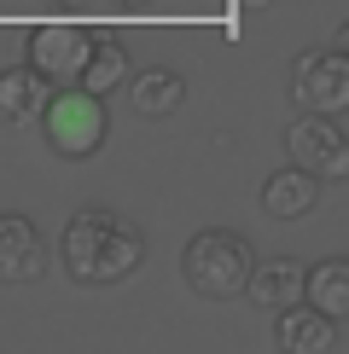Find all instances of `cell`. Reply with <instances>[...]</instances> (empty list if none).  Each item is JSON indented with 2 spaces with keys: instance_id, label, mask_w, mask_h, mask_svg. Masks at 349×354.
<instances>
[{
  "instance_id": "cell-1",
  "label": "cell",
  "mask_w": 349,
  "mask_h": 354,
  "mask_svg": "<svg viewBox=\"0 0 349 354\" xmlns=\"http://www.w3.org/2000/svg\"><path fill=\"white\" fill-rule=\"evenodd\" d=\"M58 261L76 285H123V279L140 273L145 261V232L140 221H128L123 209H105V203H87L64 221L58 232Z\"/></svg>"
},
{
  "instance_id": "cell-2",
  "label": "cell",
  "mask_w": 349,
  "mask_h": 354,
  "mask_svg": "<svg viewBox=\"0 0 349 354\" xmlns=\"http://www.w3.org/2000/svg\"><path fill=\"white\" fill-rule=\"evenodd\" d=\"M251 261H256L251 239L233 232V227H204V232H193L186 250H181V273H186V285H193L204 302H233V297H244Z\"/></svg>"
},
{
  "instance_id": "cell-3",
  "label": "cell",
  "mask_w": 349,
  "mask_h": 354,
  "mask_svg": "<svg viewBox=\"0 0 349 354\" xmlns=\"http://www.w3.org/2000/svg\"><path fill=\"white\" fill-rule=\"evenodd\" d=\"M41 134H47L53 157H70V163H87V157L105 145L111 134V111H105V93H87L82 82H64L47 93L41 105Z\"/></svg>"
},
{
  "instance_id": "cell-4",
  "label": "cell",
  "mask_w": 349,
  "mask_h": 354,
  "mask_svg": "<svg viewBox=\"0 0 349 354\" xmlns=\"http://www.w3.org/2000/svg\"><path fill=\"white\" fill-rule=\"evenodd\" d=\"M291 105L343 116L349 111V53L343 47H314L291 64Z\"/></svg>"
},
{
  "instance_id": "cell-5",
  "label": "cell",
  "mask_w": 349,
  "mask_h": 354,
  "mask_svg": "<svg viewBox=\"0 0 349 354\" xmlns=\"http://www.w3.org/2000/svg\"><path fill=\"white\" fill-rule=\"evenodd\" d=\"M285 157L297 169H309L314 180H343L349 174V134L338 128V116L297 111V122L285 128Z\"/></svg>"
},
{
  "instance_id": "cell-6",
  "label": "cell",
  "mask_w": 349,
  "mask_h": 354,
  "mask_svg": "<svg viewBox=\"0 0 349 354\" xmlns=\"http://www.w3.org/2000/svg\"><path fill=\"white\" fill-rule=\"evenodd\" d=\"M87 47H93V29H82V24H70V18L64 24H41L35 35H29V70L47 76L53 87H64V82L82 76Z\"/></svg>"
},
{
  "instance_id": "cell-7",
  "label": "cell",
  "mask_w": 349,
  "mask_h": 354,
  "mask_svg": "<svg viewBox=\"0 0 349 354\" xmlns=\"http://www.w3.org/2000/svg\"><path fill=\"white\" fill-rule=\"evenodd\" d=\"M268 343L280 354H326V348H343V326L326 319V314H314L309 302H291V308L274 314Z\"/></svg>"
},
{
  "instance_id": "cell-8",
  "label": "cell",
  "mask_w": 349,
  "mask_h": 354,
  "mask_svg": "<svg viewBox=\"0 0 349 354\" xmlns=\"http://www.w3.org/2000/svg\"><path fill=\"white\" fill-rule=\"evenodd\" d=\"M47 273V239L29 215H0V285H29Z\"/></svg>"
},
{
  "instance_id": "cell-9",
  "label": "cell",
  "mask_w": 349,
  "mask_h": 354,
  "mask_svg": "<svg viewBox=\"0 0 349 354\" xmlns=\"http://www.w3.org/2000/svg\"><path fill=\"white\" fill-rule=\"evenodd\" d=\"M244 297H251L256 308H268V314L303 302V261H297V256H262V261H251Z\"/></svg>"
},
{
  "instance_id": "cell-10",
  "label": "cell",
  "mask_w": 349,
  "mask_h": 354,
  "mask_svg": "<svg viewBox=\"0 0 349 354\" xmlns=\"http://www.w3.org/2000/svg\"><path fill=\"white\" fill-rule=\"evenodd\" d=\"M123 87H128L134 116H145V122H163V116H174V111L186 105V76H181V70H163V64H157V70H140V76L128 70Z\"/></svg>"
},
{
  "instance_id": "cell-11",
  "label": "cell",
  "mask_w": 349,
  "mask_h": 354,
  "mask_svg": "<svg viewBox=\"0 0 349 354\" xmlns=\"http://www.w3.org/2000/svg\"><path fill=\"white\" fill-rule=\"evenodd\" d=\"M320 186H326V180H314L309 169L285 163V169H274L268 180H262V209H268L274 221H303L320 203Z\"/></svg>"
},
{
  "instance_id": "cell-12",
  "label": "cell",
  "mask_w": 349,
  "mask_h": 354,
  "mask_svg": "<svg viewBox=\"0 0 349 354\" xmlns=\"http://www.w3.org/2000/svg\"><path fill=\"white\" fill-rule=\"evenodd\" d=\"M47 93H53L47 76H35L29 64H6L0 70V122H12V128L35 122L41 105H47Z\"/></svg>"
},
{
  "instance_id": "cell-13",
  "label": "cell",
  "mask_w": 349,
  "mask_h": 354,
  "mask_svg": "<svg viewBox=\"0 0 349 354\" xmlns=\"http://www.w3.org/2000/svg\"><path fill=\"white\" fill-rule=\"evenodd\" d=\"M303 302L343 326L349 319V261L326 256V261H314V268H303Z\"/></svg>"
},
{
  "instance_id": "cell-14",
  "label": "cell",
  "mask_w": 349,
  "mask_h": 354,
  "mask_svg": "<svg viewBox=\"0 0 349 354\" xmlns=\"http://www.w3.org/2000/svg\"><path fill=\"white\" fill-rule=\"evenodd\" d=\"M87 93H116V87L128 82V47L116 35H93V47H87V64L76 76Z\"/></svg>"
},
{
  "instance_id": "cell-15",
  "label": "cell",
  "mask_w": 349,
  "mask_h": 354,
  "mask_svg": "<svg viewBox=\"0 0 349 354\" xmlns=\"http://www.w3.org/2000/svg\"><path fill=\"white\" fill-rule=\"evenodd\" d=\"M105 6H116V12H152L157 0H105Z\"/></svg>"
},
{
  "instance_id": "cell-16",
  "label": "cell",
  "mask_w": 349,
  "mask_h": 354,
  "mask_svg": "<svg viewBox=\"0 0 349 354\" xmlns=\"http://www.w3.org/2000/svg\"><path fill=\"white\" fill-rule=\"evenodd\" d=\"M233 6H239V12H268L274 0H233Z\"/></svg>"
},
{
  "instance_id": "cell-17",
  "label": "cell",
  "mask_w": 349,
  "mask_h": 354,
  "mask_svg": "<svg viewBox=\"0 0 349 354\" xmlns=\"http://www.w3.org/2000/svg\"><path fill=\"white\" fill-rule=\"evenodd\" d=\"M58 6H87V0H58Z\"/></svg>"
},
{
  "instance_id": "cell-18",
  "label": "cell",
  "mask_w": 349,
  "mask_h": 354,
  "mask_svg": "<svg viewBox=\"0 0 349 354\" xmlns=\"http://www.w3.org/2000/svg\"><path fill=\"white\" fill-rule=\"evenodd\" d=\"M198 6H204V0H198Z\"/></svg>"
}]
</instances>
